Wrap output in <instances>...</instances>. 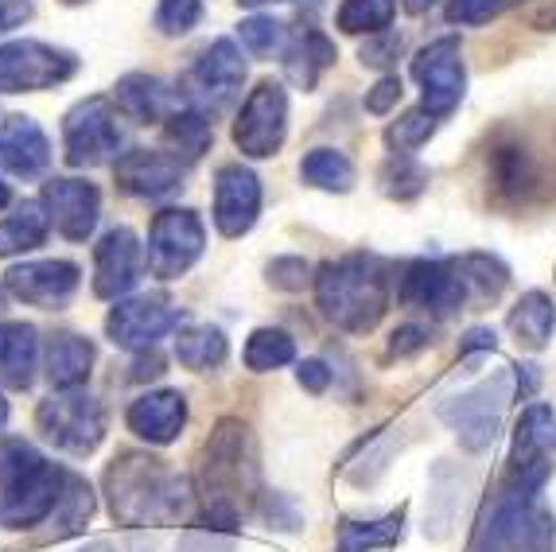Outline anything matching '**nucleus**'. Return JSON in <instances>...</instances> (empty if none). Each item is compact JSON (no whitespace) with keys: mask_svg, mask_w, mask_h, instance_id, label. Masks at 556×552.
<instances>
[{"mask_svg":"<svg viewBox=\"0 0 556 552\" xmlns=\"http://www.w3.org/2000/svg\"><path fill=\"white\" fill-rule=\"evenodd\" d=\"M203 20V0H160L156 28L164 36H187Z\"/></svg>","mask_w":556,"mask_h":552,"instance_id":"nucleus-43","label":"nucleus"},{"mask_svg":"<svg viewBox=\"0 0 556 552\" xmlns=\"http://www.w3.org/2000/svg\"><path fill=\"white\" fill-rule=\"evenodd\" d=\"M39 432L47 443H55L66 455H90L105 440V409L98 397L83 389H59L47 401H39L36 413Z\"/></svg>","mask_w":556,"mask_h":552,"instance_id":"nucleus-8","label":"nucleus"},{"mask_svg":"<svg viewBox=\"0 0 556 552\" xmlns=\"http://www.w3.org/2000/svg\"><path fill=\"white\" fill-rule=\"evenodd\" d=\"M413 78L420 83V102L432 117H447L455 105L464 102V59H459V39L444 36L437 43H428L417 59H413Z\"/></svg>","mask_w":556,"mask_h":552,"instance_id":"nucleus-15","label":"nucleus"},{"mask_svg":"<svg viewBox=\"0 0 556 552\" xmlns=\"http://www.w3.org/2000/svg\"><path fill=\"white\" fill-rule=\"evenodd\" d=\"M238 534L233 529H218V525H199L191 534H184L179 552H233Z\"/></svg>","mask_w":556,"mask_h":552,"instance_id":"nucleus-45","label":"nucleus"},{"mask_svg":"<svg viewBox=\"0 0 556 552\" xmlns=\"http://www.w3.org/2000/svg\"><path fill=\"white\" fill-rule=\"evenodd\" d=\"M331 63H334V43L316 28L300 32V36L285 47V74L296 86H304V90H312V86L319 83V74Z\"/></svg>","mask_w":556,"mask_h":552,"instance_id":"nucleus-28","label":"nucleus"},{"mask_svg":"<svg viewBox=\"0 0 556 552\" xmlns=\"http://www.w3.org/2000/svg\"><path fill=\"white\" fill-rule=\"evenodd\" d=\"M455 490H459V479H447V467L440 463L437 475H432V494H428V525H425L428 537H447L452 522L459 517L464 494H455Z\"/></svg>","mask_w":556,"mask_h":552,"instance_id":"nucleus-39","label":"nucleus"},{"mask_svg":"<svg viewBox=\"0 0 556 552\" xmlns=\"http://www.w3.org/2000/svg\"><path fill=\"white\" fill-rule=\"evenodd\" d=\"M401 525H405V510L378 517V522H343L339 525V541L334 552H378L401 541Z\"/></svg>","mask_w":556,"mask_h":552,"instance_id":"nucleus-32","label":"nucleus"},{"mask_svg":"<svg viewBox=\"0 0 556 552\" xmlns=\"http://www.w3.org/2000/svg\"><path fill=\"white\" fill-rule=\"evenodd\" d=\"M486 179L502 206H526L548 191V167L533 140L521 133L502 129L486 152Z\"/></svg>","mask_w":556,"mask_h":552,"instance_id":"nucleus-6","label":"nucleus"},{"mask_svg":"<svg viewBox=\"0 0 556 552\" xmlns=\"http://www.w3.org/2000/svg\"><path fill=\"white\" fill-rule=\"evenodd\" d=\"M47 230H51V218H47L43 203H36V199L16 203L9 218H0V258L39 249L47 241Z\"/></svg>","mask_w":556,"mask_h":552,"instance_id":"nucleus-29","label":"nucleus"},{"mask_svg":"<svg viewBox=\"0 0 556 552\" xmlns=\"http://www.w3.org/2000/svg\"><path fill=\"white\" fill-rule=\"evenodd\" d=\"M160 374H164V359H160L156 350H140V359H137V366H132L129 378L149 381V378H160Z\"/></svg>","mask_w":556,"mask_h":552,"instance_id":"nucleus-54","label":"nucleus"},{"mask_svg":"<svg viewBox=\"0 0 556 552\" xmlns=\"http://www.w3.org/2000/svg\"><path fill=\"white\" fill-rule=\"evenodd\" d=\"M93 490L90 482L83 479V475H66V487H63V498H59L55 514H51V537L55 541H63V537H75L86 529V522L93 517Z\"/></svg>","mask_w":556,"mask_h":552,"instance_id":"nucleus-33","label":"nucleus"},{"mask_svg":"<svg viewBox=\"0 0 556 552\" xmlns=\"http://www.w3.org/2000/svg\"><path fill=\"white\" fill-rule=\"evenodd\" d=\"M78 280H83V273L75 261H28V265H12L4 273V288L16 300L43 308V312H59L71 304Z\"/></svg>","mask_w":556,"mask_h":552,"instance_id":"nucleus-17","label":"nucleus"},{"mask_svg":"<svg viewBox=\"0 0 556 552\" xmlns=\"http://www.w3.org/2000/svg\"><path fill=\"white\" fill-rule=\"evenodd\" d=\"M428 327H417V323H408V327H397L390 342V359H408V354H420L428 347Z\"/></svg>","mask_w":556,"mask_h":552,"instance_id":"nucleus-48","label":"nucleus"},{"mask_svg":"<svg viewBox=\"0 0 556 552\" xmlns=\"http://www.w3.org/2000/svg\"><path fill=\"white\" fill-rule=\"evenodd\" d=\"M125 421H129V428L140 440L172 443L179 440V432H184L187 424V401L176 389H156V393L137 397L129 405V413H125Z\"/></svg>","mask_w":556,"mask_h":552,"instance_id":"nucleus-24","label":"nucleus"},{"mask_svg":"<svg viewBox=\"0 0 556 552\" xmlns=\"http://www.w3.org/2000/svg\"><path fill=\"white\" fill-rule=\"evenodd\" d=\"M39 339L31 323H0V386L28 389L36 381Z\"/></svg>","mask_w":556,"mask_h":552,"instance_id":"nucleus-25","label":"nucleus"},{"mask_svg":"<svg viewBox=\"0 0 556 552\" xmlns=\"http://www.w3.org/2000/svg\"><path fill=\"white\" fill-rule=\"evenodd\" d=\"M4 424H9V401L0 397V428H4Z\"/></svg>","mask_w":556,"mask_h":552,"instance_id":"nucleus-59","label":"nucleus"},{"mask_svg":"<svg viewBox=\"0 0 556 552\" xmlns=\"http://www.w3.org/2000/svg\"><path fill=\"white\" fill-rule=\"evenodd\" d=\"M191 160L179 152H160V148H132L117 160V187L137 199H164L184 187Z\"/></svg>","mask_w":556,"mask_h":552,"instance_id":"nucleus-16","label":"nucleus"},{"mask_svg":"<svg viewBox=\"0 0 556 552\" xmlns=\"http://www.w3.org/2000/svg\"><path fill=\"white\" fill-rule=\"evenodd\" d=\"M510 331L529 350H545L556 331V300L548 292H526L510 312Z\"/></svg>","mask_w":556,"mask_h":552,"instance_id":"nucleus-31","label":"nucleus"},{"mask_svg":"<svg viewBox=\"0 0 556 552\" xmlns=\"http://www.w3.org/2000/svg\"><path fill=\"white\" fill-rule=\"evenodd\" d=\"M261 214V179L241 164H226L214 179V226L223 238H241Z\"/></svg>","mask_w":556,"mask_h":552,"instance_id":"nucleus-20","label":"nucleus"},{"mask_svg":"<svg viewBox=\"0 0 556 552\" xmlns=\"http://www.w3.org/2000/svg\"><path fill=\"white\" fill-rule=\"evenodd\" d=\"M397 300L408 312H425L437 319L467 312L464 280H459L452 261H408L397 280Z\"/></svg>","mask_w":556,"mask_h":552,"instance_id":"nucleus-14","label":"nucleus"},{"mask_svg":"<svg viewBox=\"0 0 556 552\" xmlns=\"http://www.w3.org/2000/svg\"><path fill=\"white\" fill-rule=\"evenodd\" d=\"M164 137H167V145L176 148V152H184L187 160H199L206 148H211L214 133H211V121H206L203 113L179 110L176 117L164 121Z\"/></svg>","mask_w":556,"mask_h":552,"instance_id":"nucleus-38","label":"nucleus"},{"mask_svg":"<svg viewBox=\"0 0 556 552\" xmlns=\"http://www.w3.org/2000/svg\"><path fill=\"white\" fill-rule=\"evenodd\" d=\"M63 4H83V0H63Z\"/></svg>","mask_w":556,"mask_h":552,"instance_id":"nucleus-60","label":"nucleus"},{"mask_svg":"<svg viewBox=\"0 0 556 552\" xmlns=\"http://www.w3.org/2000/svg\"><path fill=\"white\" fill-rule=\"evenodd\" d=\"M47 218L66 241H86L102 214V191L86 179H47L43 184Z\"/></svg>","mask_w":556,"mask_h":552,"instance_id":"nucleus-19","label":"nucleus"},{"mask_svg":"<svg viewBox=\"0 0 556 552\" xmlns=\"http://www.w3.org/2000/svg\"><path fill=\"white\" fill-rule=\"evenodd\" d=\"M12 203V191H9V184H0V211Z\"/></svg>","mask_w":556,"mask_h":552,"instance_id":"nucleus-57","label":"nucleus"},{"mask_svg":"<svg viewBox=\"0 0 556 552\" xmlns=\"http://www.w3.org/2000/svg\"><path fill=\"white\" fill-rule=\"evenodd\" d=\"M51 167V140L31 117L0 121V172L36 179Z\"/></svg>","mask_w":556,"mask_h":552,"instance_id":"nucleus-23","label":"nucleus"},{"mask_svg":"<svg viewBox=\"0 0 556 552\" xmlns=\"http://www.w3.org/2000/svg\"><path fill=\"white\" fill-rule=\"evenodd\" d=\"M125 125L110 98H86L63 117V156L71 167H102L121 160Z\"/></svg>","mask_w":556,"mask_h":552,"instance_id":"nucleus-7","label":"nucleus"},{"mask_svg":"<svg viewBox=\"0 0 556 552\" xmlns=\"http://www.w3.org/2000/svg\"><path fill=\"white\" fill-rule=\"evenodd\" d=\"M113 102L125 117L140 121V125H156V121L176 117L184 110V98H179L176 86H167L156 74H125L113 86Z\"/></svg>","mask_w":556,"mask_h":552,"instance_id":"nucleus-22","label":"nucleus"},{"mask_svg":"<svg viewBox=\"0 0 556 552\" xmlns=\"http://www.w3.org/2000/svg\"><path fill=\"white\" fill-rule=\"evenodd\" d=\"M140 273H144V249L129 226H117L93 246V296L121 300L137 288Z\"/></svg>","mask_w":556,"mask_h":552,"instance_id":"nucleus-18","label":"nucleus"},{"mask_svg":"<svg viewBox=\"0 0 556 552\" xmlns=\"http://www.w3.org/2000/svg\"><path fill=\"white\" fill-rule=\"evenodd\" d=\"M105 494L121 525H176L191 506V482L149 451H121L105 471Z\"/></svg>","mask_w":556,"mask_h":552,"instance_id":"nucleus-1","label":"nucleus"},{"mask_svg":"<svg viewBox=\"0 0 556 552\" xmlns=\"http://www.w3.org/2000/svg\"><path fill=\"white\" fill-rule=\"evenodd\" d=\"M199 494H203V525L238 534L241 506L257 498V451L241 421H223L211 432L199 463Z\"/></svg>","mask_w":556,"mask_h":552,"instance_id":"nucleus-2","label":"nucleus"},{"mask_svg":"<svg viewBox=\"0 0 556 552\" xmlns=\"http://www.w3.org/2000/svg\"><path fill=\"white\" fill-rule=\"evenodd\" d=\"M401 47H405V39L393 36V32H381L378 43L362 47V63H366V66H390L393 59L401 55Z\"/></svg>","mask_w":556,"mask_h":552,"instance_id":"nucleus-49","label":"nucleus"},{"mask_svg":"<svg viewBox=\"0 0 556 552\" xmlns=\"http://www.w3.org/2000/svg\"><path fill=\"white\" fill-rule=\"evenodd\" d=\"M316 304L339 331H374L390 308V265L374 253L327 261L316 273Z\"/></svg>","mask_w":556,"mask_h":552,"instance_id":"nucleus-3","label":"nucleus"},{"mask_svg":"<svg viewBox=\"0 0 556 552\" xmlns=\"http://www.w3.org/2000/svg\"><path fill=\"white\" fill-rule=\"evenodd\" d=\"M518 0H452L447 4V24H491L494 16H502L506 9H514Z\"/></svg>","mask_w":556,"mask_h":552,"instance_id":"nucleus-44","label":"nucleus"},{"mask_svg":"<svg viewBox=\"0 0 556 552\" xmlns=\"http://www.w3.org/2000/svg\"><path fill=\"white\" fill-rule=\"evenodd\" d=\"M452 265L459 273V280H464L467 308L494 304L510 285V268L502 265L498 258H491V253H467V258H455Z\"/></svg>","mask_w":556,"mask_h":552,"instance_id":"nucleus-27","label":"nucleus"},{"mask_svg":"<svg viewBox=\"0 0 556 552\" xmlns=\"http://www.w3.org/2000/svg\"><path fill=\"white\" fill-rule=\"evenodd\" d=\"M296 378H300V386H304L307 393H327V386H331V369H327V362L307 359V362H300Z\"/></svg>","mask_w":556,"mask_h":552,"instance_id":"nucleus-50","label":"nucleus"},{"mask_svg":"<svg viewBox=\"0 0 556 552\" xmlns=\"http://www.w3.org/2000/svg\"><path fill=\"white\" fill-rule=\"evenodd\" d=\"M265 514L269 522H277V529H300V514L285 494H265Z\"/></svg>","mask_w":556,"mask_h":552,"instance_id":"nucleus-51","label":"nucleus"},{"mask_svg":"<svg viewBox=\"0 0 556 552\" xmlns=\"http://www.w3.org/2000/svg\"><path fill=\"white\" fill-rule=\"evenodd\" d=\"M184 323L179 312L164 292L132 296V300H117V308L105 319V331L121 350H152L164 335H172Z\"/></svg>","mask_w":556,"mask_h":552,"instance_id":"nucleus-13","label":"nucleus"},{"mask_svg":"<svg viewBox=\"0 0 556 552\" xmlns=\"http://www.w3.org/2000/svg\"><path fill=\"white\" fill-rule=\"evenodd\" d=\"M401 93H405V86H401L397 74H386V78H378V86L366 93V110L381 117V113H390L393 105L401 102Z\"/></svg>","mask_w":556,"mask_h":552,"instance_id":"nucleus-47","label":"nucleus"},{"mask_svg":"<svg viewBox=\"0 0 556 552\" xmlns=\"http://www.w3.org/2000/svg\"><path fill=\"white\" fill-rule=\"evenodd\" d=\"M494 347H498V335H494L491 327H471V331L464 335V342H459V354L471 359L479 350H494Z\"/></svg>","mask_w":556,"mask_h":552,"instance_id":"nucleus-53","label":"nucleus"},{"mask_svg":"<svg viewBox=\"0 0 556 552\" xmlns=\"http://www.w3.org/2000/svg\"><path fill=\"white\" fill-rule=\"evenodd\" d=\"M401 4H405V12H413V16H420V12H428V9H432V4H437V0H401Z\"/></svg>","mask_w":556,"mask_h":552,"instance_id":"nucleus-55","label":"nucleus"},{"mask_svg":"<svg viewBox=\"0 0 556 552\" xmlns=\"http://www.w3.org/2000/svg\"><path fill=\"white\" fill-rule=\"evenodd\" d=\"M393 12H397V0H343L334 28L346 36H381L393 24Z\"/></svg>","mask_w":556,"mask_h":552,"instance_id":"nucleus-36","label":"nucleus"},{"mask_svg":"<svg viewBox=\"0 0 556 552\" xmlns=\"http://www.w3.org/2000/svg\"><path fill=\"white\" fill-rule=\"evenodd\" d=\"M66 475L71 471L55 467V463L47 460L20 471L16 479L0 487V525L4 529H36V525L51 522L59 498H63Z\"/></svg>","mask_w":556,"mask_h":552,"instance_id":"nucleus-10","label":"nucleus"},{"mask_svg":"<svg viewBox=\"0 0 556 552\" xmlns=\"http://www.w3.org/2000/svg\"><path fill=\"white\" fill-rule=\"evenodd\" d=\"M83 552H113V544H105V541H93V544H86Z\"/></svg>","mask_w":556,"mask_h":552,"instance_id":"nucleus-58","label":"nucleus"},{"mask_svg":"<svg viewBox=\"0 0 556 552\" xmlns=\"http://www.w3.org/2000/svg\"><path fill=\"white\" fill-rule=\"evenodd\" d=\"M312 268H307L304 258H277L269 265V285L280 288V292H300V288L312 280Z\"/></svg>","mask_w":556,"mask_h":552,"instance_id":"nucleus-46","label":"nucleus"},{"mask_svg":"<svg viewBox=\"0 0 556 552\" xmlns=\"http://www.w3.org/2000/svg\"><path fill=\"white\" fill-rule=\"evenodd\" d=\"M206 230L195 211H160L149 230V273L160 280H179L203 258Z\"/></svg>","mask_w":556,"mask_h":552,"instance_id":"nucleus-11","label":"nucleus"},{"mask_svg":"<svg viewBox=\"0 0 556 552\" xmlns=\"http://www.w3.org/2000/svg\"><path fill=\"white\" fill-rule=\"evenodd\" d=\"M292 359H296V342H292V335L277 331V327H261L245 342V366L253 374H269V369L288 366Z\"/></svg>","mask_w":556,"mask_h":552,"instance_id":"nucleus-37","label":"nucleus"},{"mask_svg":"<svg viewBox=\"0 0 556 552\" xmlns=\"http://www.w3.org/2000/svg\"><path fill=\"white\" fill-rule=\"evenodd\" d=\"M238 4H245V9H261V4H285V0H238Z\"/></svg>","mask_w":556,"mask_h":552,"instance_id":"nucleus-56","label":"nucleus"},{"mask_svg":"<svg viewBox=\"0 0 556 552\" xmlns=\"http://www.w3.org/2000/svg\"><path fill=\"white\" fill-rule=\"evenodd\" d=\"M300 179L319 191H351L354 187V164L343 156V152H334V148H316V152H307L304 164H300Z\"/></svg>","mask_w":556,"mask_h":552,"instance_id":"nucleus-35","label":"nucleus"},{"mask_svg":"<svg viewBox=\"0 0 556 552\" xmlns=\"http://www.w3.org/2000/svg\"><path fill=\"white\" fill-rule=\"evenodd\" d=\"M556 451V413L548 405H529L514 428V451L510 463H533L553 460Z\"/></svg>","mask_w":556,"mask_h":552,"instance_id":"nucleus-30","label":"nucleus"},{"mask_svg":"<svg viewBox=\"0 0 556 552\" xmlns=\"http://www.w3.org/2000/svg\"><path fill=\"white\" fill-rule=\"evenodd\" d=\"M0 308H4V296H0Z\"/></svg>","mask_w":556,"mask_h":552,"instance_id":"nucleus-61","label":"nucleus"},{"mask_svg":"<svg viewBox=\"0 0 556 552\" xmlns=\"http://www.w3.org/2000/svg\"><path fill=\"white\" fill-rule=\"evenodd\" d=\"M78 55L39 39H12L0 47V93H36L75 78Z\"/></svg>","mask_w":556,"mask_h":552,"instance_id":"nucleus-9","label":"nucleus"},{"mask_svg":"<svg viewBox=\"0 0 556 552\" xmlns=\"http://www.w3.org/2000/svg\"><path fill=\"white\" fill-rule=\"evenodd\" d=\"M288 133V93L280 83H261L245 98L233 121V145L253 160H269L280 152Z\"/></svg>","mask_w":556,"mask_h":552,"instance_id":"nucleus-12","label":"nucleus"},{"mask_svg":"<svg viewBox=\"0 0 556 552\" xmlns=\"http://www.w3.org/2000/svg\"><path fill=\"white\" fill-rule=\"evenodd\" d=\"M36 4L31 0H0V32H12L20 24H28Z\"/></svg>","mask_w":556,"mask_h":552,"instance_id":"nucleus-52","label":"nucleus"},{"mask_svg":"<svg viewBox=\"0 0 556 552\" xmlns=\"http://www.w3.org/2000/svg\"><path fill=\"white\" fill-rule=\"evenodd\" d=\"M437 133V117L420 105V110H408L405 117L397 121V125H390V133H386V140H390V148L393 152H417L420 145H425L428 137Z\"/></svg>","mask_w":556,"mask_h":552,"instance_id":"nucleus-41","label":"nucleus"},{"mask_svg":"<svg viewBox=\"0 0 556 552\" xmlns=\"http://www.w3.org/2000/svg\"><path fill=\"white\" fill-rule=\"evenodd\" d=\"M428 187V167L417 164V160L408 156V152H393L381 167V191L390 195V199H417L420 191Z\"/></svg>","mask_w":556,"mask_h":552,"instance_id":"nucleus-40","label":"nucleus"},{"mask_svg":"<svg viewBox=\"0 0 556 552\" xmlns=\"http://www.w3.org/2000/svg\"><path fill=\"white\" fill-rule=\"evenodd\" d=\"M285 36H288L285 24L273 16H250L238 24V39L250 55H273V51L285 43Z\"/></svg>","mask_w":556,"mask_h":552,"instance_id":"nucleus-42","label":"nucleus"},{"mask_svg":"<svg viewBox=\"0 0 556 552\" xmlns=\"http://www.w3.org/2000/svg\"><path fill=\"white\" fill-rule=\"evenodd\" d=\"M471 552H556V514L541 494H498L475 529Z\"/></svg>","mask_w":556,"mask_h":552,"instance_id":"nucleus-4","label":"nucleus"},{"mask_svg":"<svg viewBox=\"0 0 556 552\" xmlns=\"http://www.w3.org/2000/svg\"><path fill=\"white\" fill-rule=\"evenodd\" d=\"M226 354H230V342H226V335L218 331V327H187V331L176 339L179 366L195 369V374L223 366Z\"/></svg>","mask_w":556,"mask_h":552,"instance_id":"nucleus-34","label":"nucleus"},{"mask_svg":"<svg viewBox=\"0 0 556 552\" xmlns=\"http://www.w3.org/2000/svg\"><path fill=\"white\" fill-rule=\"evenodd\" d=\"M245 83V59H241L233 39H214L203 55L191 66V86H195L199 102L226 105Z\"/></svg>","mask_w":556,"mask_h":552,"instance_id":"nucleus-21","label":"nucleus"},{"mask_svg":"<svg viewBox=\"0 0 556 552\" xmlns=\"http://www.w3.org/2000/svg\"><path fill=\"white\" fill-rule=\"evenodd\" d=\"M518 397V374L514 369H494L491 378L471 386L467 393H455L440 401V421L459 436L467 451H486L502 432V416Z\"/></svg>","mask_w":556,"mask_h":552,"instance_id":"nucleus-5","label":"nucleus"},{"mask_svg":"<svg viewBox=\"0 0 556 552\" xmlns=\"http://www.w3.org/2000/svg\"><path fill=\"white\" fill-rule=\"evenodd\" d=\"M43 374L47 381L55 389H78L86 378H90V366H93V342L83 339V335H55V339L47 342V362H43Z\"/></svg>","mask_w":556,"mask_h":552,"instance_id":"nucleus-26","label":"nucleus"}]
</instances>
